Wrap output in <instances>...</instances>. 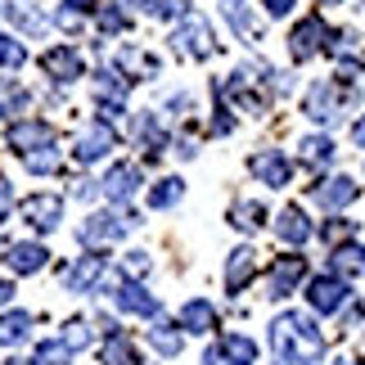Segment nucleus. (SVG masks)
I'll use <instances>...</instances> for the list:
<instances>
[{
	"mask_svg": "<svg viewBox=\"0 0 365 365\" xmlns=\"http://www.w3.org/2000/svg\"><path fill=\"white\" fill-rule=\"evenodd\" d=\"M252 275H257V252L252 248H235L230 257H226V293H240L252 284Z\"/></svg>",
	"mask_w": 365,
	"mask_h": 365,
	"instance_id": "obj_19",
	"label": "nucleus"
},
{
	"mask_svg": "<svg viewBox=\"0 0 365 365\" xmlns=\"http://www.w3.org/2000/svg\"><path fill=\"white\" fill-rule=\"evenodd\" d=\"M0 63H5V68H23V63H27V50H23V41H14V36H0Z\"/></svg>",
	"mask_w": 365,
	"mask_h": 365,
	"instance_id": "obj_36",
	"label": "nucleus"
},
{
	"mask_svg": "<svg viewBox=\"0 0 365 365\" xmlns=\"http://www.w3.org/2000/svg\"><path fill=\"white\" fill-rule=\"evenodd\" d=\"M356 180L352 176H325L320 185H312V203L316 207H325V212H339V207L347 203H356Z\"/></svg>",
	"mask_w": 365,
	"mask_h": 365,
	"instance_id": "obj_15",
	"label": "nucleus"
},
{
	"mask_svg": "<svg viewBox=\"0 0 365 365\" xmlns=\"http://www.w3.org/2000/svg\"><path fill=\"white\" fill-rule=\"evenodd\" d=\"M131 226H140V217L135 212H91L86 221H81V230H77V240L81 244H118Z\"/></svg>",
	"mask_w": 365,
	"mask_h": 365,
	"instance_id": "obj_3",
	"label": "nucleus"
},
{
	"mask_svg": "<svg viewBox=\"0 0 365 365\" xmlns=\"http://www.w3.org/2000/svg\"><path fill=\"white\" fill-rule=\"evenodd\" d=\"M104 365H140V352H135V343L126 339L122 329H113V334H104Z\"/></svg>",
	"mask_w": 365,
	"mask_h": 365,
	"instance_id": "obj_24",
	"label": "nucleus"
},
{
	"mask_svg": "<svg viewBox=\"0 0 365 365\" xmlns=\"http://www.w3.org/2000/svg\"><path fill=\"white\" fill-rule=\"evenodd\" d=\"M172 41H176L180 54H190V59H212L217 54V36H212V27H207L199 14H185L180 27L172 32Z\"/></svg>",
	"mask_w": 365,
	"mask_h": 365,
	"instance_id": "obj_4",
	"label": "nucleus"
},
{
	"mask_svg": "<svg viewBox=\"0 0 365 365\" xmlns=\"http://www.w3.org/2000/svg\"><path fill=\"white\" fill-rule=\"evenodd\" d=\"M5 14H9V23L19 27V32H27V36H41V32L50 27V19H46V14H36L32 0H9Z\"/></svg>",
	"mask_w": 365,
	"mask_h": 365,
	"instance_id": "obj_22",
	"label": "nucleus"
},
{
	"mask_svg": "<svg viewBox=\"0 0 365 365\" xmlns=\"http://www.w3.org/2000/svg\"><path fill=\"white\" fill-rule=\"evenodd\" d=\"M307 279V257L298 252H284V257L271 262V271H266V289H271V298H289L293 289H298Z\"/></svg>",
	"mask_w": 365,
	"mask_h": 365,
	"instance_id": "obj_7",
	"label": "nucleus"
},
{
	"mask_svg": "<svg viewBox=\"0 0 365 365\" xmlns=\"http://www.w3.org/2000/svg\"><path fill=\"white\" fill-rule=\"evenodd\" d=\"M73 361V352H68V343L63 339H46V343H36V352L27 365H68Z\"/></svg>",
	"mask_w": 365,
	"mask_h": 365,
	"instance_id": "obj_31",
	"label": "nucleus"
},
{
	"mask_svg": "<svg viewBox=\"0 0 365 365\" xmlns=\"http://www.w3.org/2000/svg\"><path fill=\"white\" fill-rule=\"evenodd\" d=\"M0 262H9L14 275H36V271H46L50 252H46V244H5V257Z\"/></svg>",
	"mask_w": 365,
	"mask_h": 365,
	"instance_id": "obj_18",
	"label": "nucleus"
},
{
	"mask_svg": "<svg viewBox=\"0 0 365 365\" xmlns=\"http://www.w3.org/2000/svg\"><path fill=\"white\" fill-rule=\"evenodd\" d=\"M108 279V257H100V252H86L81 262H73L63 271V284L68 293H95Z\"/></svg>",
	"mask_w": 365,
	"mask_h": 365,
	"instance_id": "obj_8",
	"label": "nucleus"
},
{
	"mask_svg": "<svg viewBox=\"0 0 365 365\" xmlns=\"http://www.w3.org/2000/svg\"><path fill=\"white\" fill-rule=\"evenodd\" d=\"M27 104H32V95H27L14 77H0V118H19Z\"/></svg>",
	"mask_w": 365,
	"mask_h": 365,
	"instance_id": "obj_29",
	"label": "nucleus"
},
{
	"mask_svg": "<svg viewBox=\"0 0 365 365\" xmlns=\"http://www.w3.org/2000/svg\"><path fill=\"white\" fill-rule=\"evenodd\" d=\"M113 145H118V131H113V122H104V118H100V122H91L86 131L77 135V149H73V158H77V163H100V158H104V153L113 149Z\"/></svg>",
	"mask_w": 365,
	"mask_h": 365,
	"instance_id": "obj_12",
	"label": "nucleus"
},
{
	"mask_svg": "<svg viewBox=\"0 0 365 365\" xmlns=\"http://www.w3.org/2000/svg\"><path fill=\"white\" fill-rule=\"evenodd\" d=\"M9 207H14V190H9V180L0 176V221L9 217Z\"/></svg>",
	"mask_w": 365,
	"mask_h": 365,
	"instance_id": "obj_41",
	"label": "nucleus"
},
{
	"mask_svg": "<svg viewBox=\"0 0 365 365\" xmlns=\"http://www.w3.org/2000/svg\"><path fill=\"white\" fill-rule=\"evenodd\" d=\"M307 302H312L316 316L343 312V302H347V279H339V275H312V284H307Z\"/></svg>",
	"mask_w": 365,
	"mask_h": 365,
	"instance_id": "obj_6",
	"label": "nucleus"
},
{
	"mask_svg": "<svg viewBox=\"0 0 365 365\" xmlns=\"http://www.w3.org/2000/svg\"><path fill=\"white\" fill-rule=\"evenodd\" d=\"M248 172L262 180V185H275V190H284L289 180H293V163L284 158L279 149H257L248 158Z\"/></svg>",
	"mask_w": 365,
	"mask_h": 365,
	"instance_id": "obj_11",
	"label": "nucleus"
},
{
	"mask_svg": "<svg viewBox=\"0 0 365 365\" xmlns=\"http://www.w3.org/2000/svg\"><path fill=\"white\" fill-rule=\"evenodd\" d=\"M140 180H145V176H140L135 163H118V167H108V176L100 180V190H104L113 203H131V194L140 190Z\"/></svg>",
	"mask_w": 365,
	"mask_h": 365,
	"instance_id": "obj_17",
	"label": "nucleus"
},
{
	"mask_svg": "<svg viewBox=\"0 0 365 365\" xmlns=\"http://www.w3.org/2000/svg\"><path fill=\"white\" fill-rule=\"evenodd\" d=\"M257 361V343L248 334H226L203 352V365H252Z\"/></svg>",
	"mask_w": 365,
	"mask_h": 365,
	"instance_id": "obj_9",
	"label": "nucleus"
},
{
	"mask_svg": "<svg viewBox=\"0 0 365 365\" xmlns=\"http://www.w3.org/2000/svg\"><path fill=\"white\" fill-rule=\"evenodd\" d=\"M352 100H356L352 91L343 95L339 86H334V81H316V86L307 91L302 108H307V118H312V122H320V126H334V122H339V118L347 113V104H352Z\"/></svg>",
	"mask_w": 365,
	"mask_h": 365,
	"instance_id": "obj_2",
	"label": "nucleus"
},
{
	"mask_svg": "<svg viewBox=\"0 0 365 365\" xmlns=\"http://www.w3.org/2000/svg\"><path fill=\"white\" fill-rule=\"evenodd\" d=\"M41 68H46L50 81H59V86H68V81H77L81 73H86V63H81V54L73 46H54L41 54Z\"/></svg>",
	"mask_w": 365,
	"mask_h": 365,
	"instance_id": "obj_16",
	"label": "nucleus"
},
{
	"mask_svg": "<svg viewBox=\"0 0 365 365\" xmlns=\"http://www.w3.org/2000/svg\"><path fill=\"white\" fill-rule=\"evenodd\" d=\"M131 131H135V140H140V145H145V153H149V158L167 149V131L158 126V118H153V113H140Z\"/></svg>",
	"mask_w": 365,
	"mask_h": 365,
	"instance_id": "obj_26",
	"label": "nucleus"
},
{
	"mask_svg": "<svg viewBox=\"0 0 365 365\" xmlns=\"http://www.w3.org/2000/svg\"><path fill=\"white\" fill-rule=\"evenodd\" d=\"M271 356L275 365H325V334L312 312H284L271 320Z\"/></svg>",
	"mask_w": 365,
	"mask_h": 365,
	"instance_id": "obj_1",
	"label": "nucleus"
},
{
	"mask_svg": "<svg viewBox=\"0 0 365 365\" xmlns=\"http://www.w3.org/2000/svg\"><path fill=\"white\" fill-rule=\"evenodd\" d=\"M339 365H365V361H347V356H343V361H339Z\"/></svg>",
	"mask_w": 365,
	"mask_h": 365,
	"instance_id": "obj_46",
	"label": "nucleus"
},
{
	"mask_svg": "<svg viewBox=\"0 0 365 365\" xmlns=\"http://www.w3.org/2000/svg\"><path fill=\"white\" fill-rule=\"evenodd\" d=\"M59 149H36V153H27V158H23V167H27V172H36V176H50V172H59Z\"/></svg>",
	"mask_w": 365,
	"mask_h": 365,
	"instance_id": "obj_33",
	"label": "nucleus"
},
{
	"mask_svg": "<svg viewBox=\"0 0 365 365\" xmlns=\"http://www.w3.org/2000/svg\"><path fill=\"white\" fill-rule=\"evenodd\" d=\"M180 329L185 334H212L217 329V307L203 302V298H190L180 307Z\"/></svg>",
	"mask_w": 365,
	"mask_h": 365,
	"instance_id": "obj_20",
	"label": "nucleus"
},
{
	"mask_svg": "<svg viewBox=\"0 0 365 365\" xmlns=\"http://www.w3.org/2000/svg\"><path fill=\"white\" fill-rule=\"evenodd\" d=\"M63 9H73V14H95V9H100V5H95V0H68Z\"/></svg>",
	"mask_w": 365,
	"mask_h": 365,
	"instance_id": "obj_42",
	"label": "nucleus"
},
{
	"mask_svg": "<svg viewBox=\"0 0 365 365\" xmlns=\"http://www.w3.org/2000/svg\"><path fill=\"white\" fill-rule=\"evenodd\" d=\"M275 235H279L284 244H307V240H312V221H307L302 207H293V203H289L284 212L275 217Z\"/></svg>",
	"mask_w": 365,
	"mask_h": 365,
	"instance_id": "obj_21",
	"label": "nucleus"
},
{
	"mask_svg": "<svg viewBox=\"0 0 365 365\" xmlns=\"http://www.w3.org/2000/svg\"><path fill=\"white\" fill-rule=\"evenodd\" d=\"M54 23H59L63 32H77V27H81V14H73V9H59V14H54Z\"/></svg>",
	"mask_w": 365,
	"mask_h": 365,
	"instance_id": "obj_40",
	"label": "nucleus"
},
{
	"mask_svg": "<svg viewBox=\"0 0 365 365\" xmlns=\"http://www.w3.org/2000/svg\"><path fill=\"white\" fill-rule=\"evenodd\" d=\"M325 5H339V0H325Z\"/></svg>",
	"mask_w": 365,
	"mask_h": 365,
	"instance_id": "obj_47",
	"label": "nucleus"
},
{
	"mask_svg": "<svg viewBox=\"0 0 365 365\" xmlns=\"http://www.w3.org/2000/svg\"><path fill=\"white\" fill-rule=\"evenodd\" d=\"M266 5V14H271V19H284V14H293V5H298V0H262Z\"/></svg>",
	"mask_w": 365,
	"mask_h": 365,
	"instance_id": "obj_39",
	"label": "nucleus"
},
{
	"mask_svg": "<svg viewBox=\"0 0 365 365\" xmlns=\"http://www.w3.org/2000/svg\"><path fill=\"white\" fill-rule=\"evenodd\" d=\"M23 221L32 230H59L63 199H59V194H27V199H23Z\"/></svg>",
	"mask_w": 365,
	"mask_h": 365,
	"instance_id": "obj_14",
	"label": "nucleus"
},
{
	"mask_svg": "<svg viewBox=\"0 0 365 365\" xmlns=\"http://www.w3.org/2000/svg\"><path fill=\"white\" fill-rule=\"evenodd\" d=\"M149 347H153L158 356H180V329L153 325V329H149Z\"/></svg>",
	"mask_w": 365,
	"mask_h": 365,
	"instance_id": "obj_32",
	"label": "nucleus"
},
{
	"mask_svg": "<svg viewBox=\"0 0 365 365\" xmlns=\"http://www.w3.org/2000/svg\"><path fill=\"white\" fill-rule=\"evenodd\" d=\"M320 235H325V240H329L334 248H339L343 240H352V235H356V226H352V221H339V217H334L329 226H320Z\"/></svg>",
	"mask_w": 365,
	"mask_h": 365,
	"instance_id": "obj_37",
	"label": "nucleus"
},
{
	"mask_svg": "<svg viewBox=\"0 0 365 365\" xmlns=\"http://www.w3.org/2000/svg\"><path fill=\"white\" fill-rule=\"evenodd\" d=\"M329 27H325V19H316V14H312V19H302L298 27H293V36H289V54H293V59H312V54H320V50H325L329 46Z\"/></svg>",
	"mask_w": 365,
	"mask_h": 365,
	"instance_id": "obj_10",
	"label": "nucleus"
},
{
	"mask_svg": "<svg viewBox=\"0 0 365 365\" xmlns=\"http://www.w3.org/2000/svg\"><path fill=\"white\" fill-rule=\"evenodd\" d=\"M5 140H9V149L19 153V158H27V153H36V149H50L59 135H54V126H50V122H41V118H23V122H14V126H9V135H5Z\"/></svg>",
	"mask_w": 365,
	"mask_h": 365,
	"instance_id": "obj_5",
	"label": "nucleus"
},
{
	"mask_svg": "<svg viewBox=\"0 0 365 365\" xmlns=\"http://www.w3.org/2000/svg\"><path fill=\"white\" fill-rule=\"evenodd\" d=\"M95 14H100L95 23H100V32H104V36H113V32H126V27H131V19H126V14H122L118 5H100Z\"/></svg>",
	"mask_w": 365,
	"mask_h": 365,
	"instance_id": "obj_34",
	"label": "nucleus"
},
{
	"mask_svg": "<svg viewBox=\"0 0 365 365\" xmlns=\"http://www.w3.org/2000/svg\"><path fill=\"white\" fill-rule=\"evenodd\" d=\"M113 302H118V312H126V316H158L163 312V302L153 298L140 279H118V284H113Z\"/></svg>",
	"mask_w": 365,
	"mask_h": 365,
	"instance_id": "obj_13",
	"label": "nucleus"
},
{
	"mask_svg": "<svg viewBox=\"0 0 365 365\" xmlns=\"http://www.w3.org/2000/svg\"><path fill=\"white\" fill-rule=\"evenodd\" d=\"M32 334V312H5L0 316V347H19Z\"/></svg>",
	"mask_w": 365,
	"mask_h": 365,
	"instance_id": "obj_25",
	"label": "nucleus"
},
{
	"mask_svg": "<svg viewBox=\"0 0 365 365\" xmlns=\"http://www.w3.org/2000/svg\"><path fill=\"white\" fill-rule=\"evenodd\" d=\"M334 158H339V145H334L329 135H307L302 140V163L307 167H329Z\"/></svg>",
	"mask_w": 365,
	"mask_h": 365,
	"instance_id": "obj_28",
	"label": "nucleus"
},
{
	"mask_svg": "<svg viewBox=\"0 0 365 365\" xmlns=\"http://www.w3.org/2000/svg\"><path fill=\"white\" fill-rule=\"evenodd\" d=\"M5 302H14V284H9V279H0V307H5Z\"/></svg>",
	"mask_w": 365,
	"mask_h": 365,
	"instance_id": "obj_44",
	"label": "nucleus"
},
{
	"mask_svg": "<svg viewBox=\"0 0 365 365\" xmlns=\"http://www.w3.org/2000/svg\"><path fill=\"white\" fill-rule=\"evenodd\" d=\"M230 226H235V230H248V235L262 230V226H266V207H262V203H235V207H230Z\"/></svg>",
	"mask_w": 365,
	"mask_h": 365,
	"instance_id": "obj_30",
	"label": "nucleus"
},
{
	"mask_svg": "<svg viewBox=\"0 0 365 365\" xmlns=\"http://www.w3.org/2000/svg\"><path fill=\"white\" fill-rule=\"evenodd\" d=\"M352 145L365 149V118H356V126H352Z\"/></svg>",
	"mask_w": 365,
	"mask_h": 365,
	"instance_id": "obj_43",
	"label": "nucleus"
},
{
	"mask_svg": "<svg viewBox=\"0 0 365 365\" xmlns=\"http://www.w3.org/2000/svg\"><path fill=\"white\" fill-rule=\"evenodd\" d=\"M221 5H226V9H235V5H244V0H221Z\"/></svg>",
	"mask_w": 365,
	"mask_h": 365,
	"instance_id": "obj_45",
	"label": "nucleus"
},
{
	"mask_svg": "<svg viewBox=\"0 0 365 365\" xmlns=\"http://www.w3.org/2000/svg\"><path fill=\"white\" fill-rule=\"evenodd\" d=\"M122 271H126V279H131V275H145L149 271V252H126Z\"/></svg>",
	"mask_w": 365,
	"mask_h": 365,
	"instance_id": "obj_38",
	"label": "nucleus"
},
{
	"mask_svg": "<svg viewBox=\"0 0 365 365\" xmlns=\"http://www.w3.org/2000/svg\"><path fill=\"white\" fill-rule=\"evenodd\" d=\"M329 266H334V275L339 279H352V275H365V248L361 244H339L334 248V257H329Z\"/></svg>",
	"mask_w": 365,
	"mask_h": 365,
	"instance_id": "obj_23",
	"label": "nucleus"
},
{
	"mask_svg": "<svg viewBox=\"0 0 365 365\" xmlns=\"http://www.w3.org/2000/svg\"><path fill=\"white\" fill-rule=\"evenodd\" d=\"M180 199H185V180H180V176H163L158 185L149 190V207H153V212H167V207H176Z\"/></svg>",
	"mask_w": 365,
	"mask_h": 365,
	"instance_id": "obj_27",
	"label": "nucleus"
},
{
	"mask_svg": "<svg viewBox=\"0 0 365 365\" xmlns=\"http://www.w3.org/2000/svg\"><path fill=\"white\" fill-rule=\"evenodd\" d=\"M91 339H95V334H91L86 320H68V325H63V343H68V352H81V347H91Z\"/></svg>",
	"mask_w": 365,
	"mask_h": 365,
	"instance_id": "obj_35",
	"label": "nucleus"
}]
</instances>
